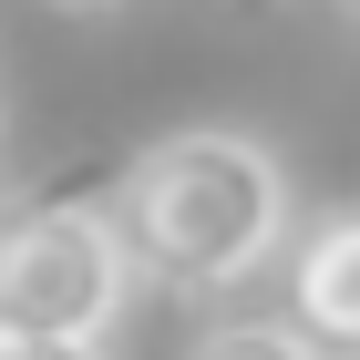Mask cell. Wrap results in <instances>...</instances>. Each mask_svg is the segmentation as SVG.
Instances as JSON below:
<instances>
[{
    "label": "cell",
    "instance_id": "1",
    "mask_svg": "<svg viewBox=\"0 0 360 360\" xmlns=\"http://www.w3.org/2000/svg\"><path fill=\"white\" fill-rule=\"evenodd\" d=\"M113 226H124V248H134V268L155 288L217 299L288 237V175H278V155L257 134L195 124V134L144 144L113 175Z\"/></svg>",
    "mask_w": 360,
    "mask_h": 360
},
{
    "label": "cell",
    "instance_id": "2",
    "mask_svg": "<svg viewBox=\"0 0 360 360\" xmlns=\"http://www.w3.org/2000/svg\"><path fill=\"white\" fill-rule=\"evenodd\" d=\"M134 248L124 226L52 195V206H21L0 217V330H72L103 340L124 319V288H134Z\"/></svg>",
    "mask_w": 360,
    "mask_h": 360
},
{
    "label": "cell",
    "instance_id": "3",
    "mask_svg": "<svg viewBox=\"0 0 360 360\" xmlns=\"http://www.w3.org/2000/svg\"><path fill=\"white\" fill-rule=\"evenodd\" d=\"M288 319H299L319 350L360 360V206L330 217L299 257H288Z\"/></svg>",
    "mask_w": 360,
    "mask_h": 360
},
{
    "label": "cell",
    "instance_id": "4",
    "mask_svg": "<svg viewBox=\"0 0 360 360\" xmlns=\"http://www.w3.org/2000/svg\"><path fill=\"white\" fill-rule=\"evenodd\" d=\"M186 360H330L299 319H217V330H195Z\"/></svg>",
    "mask_w": 360,
    "mask_h": 360
},
{
    "label": "cell",
    "instance_id": "5",
    "mask_svg": "<svg viewBox=\"0 0 360 360\" xmlns=\"http://www.w3.org/2000/svg\"><path fill=\"white\" fill-rule=\"evenodd\" d=\"M0 360H103V340H72V330H0Z\"/></svg>",
    "mask_w": 360,
    "mask_h": 360
},
{
    "label": "cell",
    "instance_id": "6",
    "mask_svg": "<svg viewBox=\"0 0 360 360\" xmlns=\"http://www.w3.org/2000/svg\"><path fill=\"white\" fill-rule=\"evenodd\" d=\"M237 11H268V0H237Z\"/></svg>",
    "mask_w": 360,
    "mask_h": 360
},
{
    "label": "cell",
    "instance_id": "7",
    "mask_svg": "<svg viewBox=\"0 0 360 360\" xmlns=\"http://www.w3.org/2000/svg\"><path fill=\"white\" fill-rule=\"evenodd\" d=\"M350 11H360V0H350Z\"/></svg>",
    "mask_w": 360,
    "mask_h": 360
}]
</instances>
